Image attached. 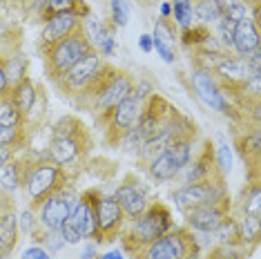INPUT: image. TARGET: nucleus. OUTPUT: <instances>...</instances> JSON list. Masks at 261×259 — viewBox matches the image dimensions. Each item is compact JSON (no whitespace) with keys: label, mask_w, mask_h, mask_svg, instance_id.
Listing matches in <instances>:
<instances>
[{"label":"nucleus","mask_w":261,"mask_h":259,"mask_svg":"<svg viewBox=\"0 0 261 259\" xmlns=\"http://www.w3.org/2000/svg\"><path fill=\"white\" fill-rule=\"evenodd\" d=\"M22 184V174H20V163H9V166H5L3 170V176H0V186L5 188V190L14 192L16 188Z\"/></svg>","instance_id":"393cba45"},{"label":"nucleus","mask_w":261,"mask_h":259,"mask_svg":"<svg viewBox=\"0 0 261 259\" xmlns=\"http://www.w3.org/2000/svg\"><path fill=\"white\" fill-rule=\"evenodd\" d=\"M174 201L179 203L181 210L197 208V205H219L223 201V190L212 181L188 184L174 192Z\"/></svg>","instance_id":"39448f33"},{"label":"nucleus","mask_w":261,"mask_h":259,"mask_svg":"<svg viewBox=\"0 0 261 259\" xmlns=\"http://www.w3.org/2000/svg\"><path fill=\"white\" fill-rule=\"evenodd\" d=\"M11 154H14V150H11V148H5V145H0V168L7 166Z\"/></svg>","instance_id":"f704fd0d"},{"label":"nucleus","mask_w":261,"mask_h":259,"mask_svg":"<svg viewBox=\"0 0 261 259\" xmlns=\"http://www.w3.org/2000/svg\"><path fill=\"white\" fill-rule=\"evenodd\" d=\"M152 45H154V49L163 56L165 63L174 61V51H172V47H174V34H172V29H170V25L165 20H161L156 25V29H154Z\"/></svg>","instance_id":"6ab92c4d"},{"label":"nucleus","mask_w":261,"mask_h":259,"mask_svg":"<svg viewBox=\"0 0 261 259\" xmlns=\"http://www.w3.org/2000/svg\"><path fill=\"white\" fill-rule=\"evenodd\" d=\"M22 259H49V255H47L43 248H27Z\"/></svg>","instance_id":"72a5a7b5"},{"label":"nucleus","mask_w":261,"mask_h":259,"mask_svg":"<svg viewBox=\"0 0 261 259\" xmlns=\"http://www.w3.org/2000/svg\"><path fill=\"white\" fill-rule=\"evenodd\" d=\"M259 29L257 22L250 18H243L239 22H234V32H232V47L239 56L246 58L248 54H252L254 49H259Z\"/></svg>","instance_id":"f8f14e48"},{"label":"nucleus","mask_w":261,"mask_h":259,"mask_svg":"<svg viewBox=\"0 0 261 259\" xmlns=\"http://www.w3.org/2000/svg\"><path fill=\"white\" fill-rule=\"evenodd\" d=\"M22 123V114L18 112L11 98H3L0 101V125H7V127H20Z\"/></svg>","instance_id":"b1692460"},{"label":"nucleus","mask_w":261,"mask_h":259,"mask_svg":"<svg viewBox=\"0 0 261 259\" xmlns=\"http://www.w3.org/2000/svg\"><path fill=\"white\" fill-rule=\"evenodd\" d=\"M103 259H121V252H110V255L103 257Z\"/></svg>","instance_id":"79ce46f5"},{"label":"nucleus","mask_w":261,"mask_h":259,"mask_svg":"<svg viewBox=\"0 0 261 259\" xmlns=\"http://www.w3.org/2000/svg\"><path fill=\"white\" fill-rule=\"evenodd\" d=\"M141 45H143L145 51H150V47H152V36H143V38H141Z\"/></svg>","instance_id":"ea45409f"},{"label":"nucleus","mask_w":261,"mask_h":259,"mask_svg":"<svg viewBox=\"0 0 261 259\" xmlns=\"http://www.w3.org/2000/svg\"><path fill=\"white\" fill-rule=\"evenodd\" d=\"M100 67H103V63H100L98 51L94 49V51H90V54L83 56L81 61L74 65V67H69L58 81H63L65 87H69V90L83 92L94 79H96V74L100 72Z\"/></svg>","instance_id":"423d86ee"},{"label":"nucleus","mask_w":261,"mask_h":259,"mask_svg":"<svg viewBox=\"0 0 261 259\" xmlns=\"http://www.w3.org/2000/svg\"><path fill=\"white\" fill-rule=\"evenodd\" d=\"M79 18H76L74 14H69V11H65V14H54L49 16L45 22V29L43 34H40V43H43V49L47 47H51L54 43H58L61 38L69 36L72 32L79 29Z\"/></svg>","instance_id":"9d476101"},{"label":"nucleus","mask_w":261,"mask_h":259,"mask_svg":"<svg viewBox=\"0 0 261 259\" xmlns=\"http://www.w3.org/2000/svg\"><path fill=\"white\" fill-rule=\"evenodd\" d=\"M22 130L20 127H7V125H0V145H5V148H18L22 145Z\"/></svg>","instance_id":"a878e982"},{"label":"nucleus","mask_w":261,"mask_h":259,"mask_svg":"<svg viewBox=\"0 0 261 259\" xmlns=\"http://www.w3.org/2000/svg\"><path fill=\"white\" fill-rule=\"evenodd\" d=\"M76 5H79V0H49L45 9L49 11V16L65 14V11H69V14L76 16ZM76 18H79V16H76Z\"/></svg>","instance_id":"cd10ccee"},{"label":"nucleus","mask_w":261,"mask_h":259,"mask_svg":"<svg viewBox=\"0 0 261 259\" xmlns=\"http://www.w3.org/2000/svg\"><path fill=\"white\" fill-rule=\"evenodd\" d=\"M114 199L118 201V205H121V210L125 213L129 219H139L141 215L145 213V208H147V201H145V194L139 190V188H134V186H123V188H118L116 194H114Z\"/></svg>","instance_id":"4468645a"},{"label":"nucleus","mask_w":261,"mask_h":259,"mask_svg":"<svg viewBox=\"0 0 261 259\" xmlns=\"http://www.w3.org/2000/svg\"><path fill=\"white\" fill-rule=\"evenodd\" d=\"M192 83H194V87H197L199 96L203 98L210 108H215L219 112L228 110V105H225V101H223V94L217 87V83H215V79H212L210 72H201V69H197V72L192 74Z\"/></svg>","instance_id":"ddd939ff"},{"label":"nucleus","mask_w":261,"mask_h":259,"mask_svg":"<svg viewBox=\"0 0 261 259\" xmlns=\"http://www.w3.org/2000/svg\"><path fill=\"white\" fill-rule=\"evenodd\" d=\"M121 221H123V210L116 199L100 197L96 205H94V235H103L105 239H112L110 235H114L121 228Z\"/></svg>","instance_id":"0eeeda50"},{"label":"nucleus","mask_w":261,"mask_h":259,"mask_svg":"<svg viewBox=\"0 0 261 259\" xmlns=\"http://www.w3.org/2000/svg\"><path fill=\"white\" fill-rule=\"evenodd\" d=\"M215 3H217L219 11H221V14H225V11H228L230 7H232V5L239 3V0H215Z\"/></svg>","instance_id":"e433bc0d"},{"label":"nucleus","mask_w":261,"mask_h":259,"mask_svg":"<svg viewBox=\"0 0 261 259\" xmlns=\"http://www.w3.org/2000/svg\"><path fill=\"white\" fill-rule=\"evenodd\" d=\"M5 255H7V252H5V248L0 246V259H5Z\"/></svg>","instance_id":"37998d69"},{"label":"nucleus","mask_w":261,"mask_h":259,"mask_svg":"<svg viewBox=\"0 0 261 259\" xmlns=\"http://www.w3.org/2000/svg\"><path fill=\"white\" fill-rule=\"evenodd\" d=\"M212 74L221 76L228 85H243V87H246V81H248V67L241 61L230 58V56H225Z\"/></svg>","instance_id":"dca6fc26"},{"label":"nucleus","mask_w":261,"mask_h":259,"mask_svg":"<svg viewBox=\"0 0 261 259\" xmlns=\"http://www.w3.org/2000/svg\"><path fill=\"white\" fill-rule=\"evenodd\" d=\"M47 3H49V0H29V5H32V9H36V11L45 9V7H47Z\"/></svg>","instance_id":"58836bf2"},{"label":"nucleus","mask_w":261,"mask_h":259,"mask_svg":"<svg viewBox=\"0 0 261 259\" xmlns=\"http://www.w3.org/2000/svg\"><path fill=\"white\" fill-rule=\"evenodd\" d=\"M92 257H94V248H87L83 252V259H92Z\"/></svg>","instance_id":"a19ab883"},{"label":"nucleus","mask_w":261,"mask_h":259,"mask_svg":"<svg viewBox=\"0 0 261 259\" xmlns=\"http://www.w3.org/2000/svg\"><path fill=\"white\" fill-rule=\"evenodd\" d=\"M179 166H176L172 159L165 154V152H161L159 157H154L152 161H150V174L154 176V179H159V181H170V179H174L176 174H179Z\"/></svg>","instance_id":"412c9836"},{"label":"nucleus","mask_w":261,"mask_h":259,"mask_svg":"<svg viewBox=\"0 0 261 259\" xmlns=\"http://www.w3.org/2000/svg\"><path fill=\"white\" fill-rule=\"evenodd\" d=\"M230 168H232V157H230V148L225 143L219 145V170H221V174L230 172Z\"/></svg>","instance_id":"473e14b6"},{"label":"nucleus","mask_w":261,"mask_h":259,"mask_svg":"<svg viewBox=\"0 0 261 259\" xmlns=\"http://www.w3.org/2000/svg\"><path fill=\"white\" fill-rule=\"evenodd\" d=\"M18 244V219L14 213L0 215V246L5 252H11Z\"/></svg>","instance_id":"aec40b11"},{"label":"nucleus","mask_w":261,"mask_h":259,"mask_svg":"<svg viewBox=\"0 0 261 259\" xmlns=\"http://www.w3.org/2000/svg\"><path fill=\"white\" fill-rule=\"evenodd\" d=\"M197 241L186 230H168L163 237L154 239L141 252L143 259H192L197 257Z\"/></svg>","instance_id":"f03ea898"},{"label":"nucleus","mask_w":261,"mask_h":259,"mask_svg":"<svg viewBox=\"0 0 261 259\" xmlns=\"http://www.w3.org/2000/svg\"><path fill=\"white\" fill-rule=\"evenodd\" d=\"M174 18L186 29L192 25L194 11H192V3H190V0H174Z\"/></svg>","instance_id":"bb28decb"},{"label":"nucleus","mask_w":261,"mask_h":259,"mask_svg":"<svg viewBox=\"0 0 261 259\" xmlns=\"http://www.w3.org/2000/svg\"><path fill=\"white\" fill-rule=\"evenodd\" d=\"M223 18H228L230 22H239L243 18H248V7L243 3H237V5H232V7L225 11Z\"/></svg>","instance_id":"7c9ffc66"},{"label":"nucleus","mask_w":261,"mask_h":259,"mask_svg":"<svg viewBox=\"0 0 261 259\" xmlns=\"http://www.w3.org/2000/svg\"><path fill=\"white\" fill-rule=\"evenodd\" d=\"M81 152V143L76 137H61L54 139L49 143V159L56 166H65V163H72Z\"/></svg>","instance_id":"2eb2a0df"},{"label":"nucleus","mask_w":261,"mask_h":259,"mask_svg":"<svg viewBox=\"0 0 261 259\" xmlns=\"http://www.w3.org/2000/svg\"><path fill=\"white\" fill-rule=\"evenodd\" d=\"M243 213H246V219L259 223V219H261V192H259V186H252L250 192L246 194Z\"/></svg>","instance_id":"5701e85b"},{"label":"nucleus","mask_w":261,"mask_h":259,"mask_svg":"<svg viewBox=\"0 0 261 259\" xmlns=\"http://www.w3.org/2000/svg\"><path fill=\"white\" fill-rule=\"evenodd\" d=\"M76 208L74 201L65 199L63 194H49L43 203H40V221L47 230H61L65 221H69L72 210Z\"/></svg>","instance_id":"1a4fd4ad"},{"label":"nucleus","mask_w":261,"mask_h":259,"mask_svg":"<svg viewBox=\"0 0 261 259\" xmlns=\"http://www.w3.org/2000/svg\"><path fill=\"white\" fill-rule=\"evenodd\" d=\"M141 103L136 101V96H129L125 101H121L118 105H114L108 116H110V132L118 134V139H123L132 127H136V123L141 119Z\"/></svg>","instance_id":"6e6552de"},{"label":"nucleus","mask_w":261,"mask_h":259,"mask_svg":"<svg viewBox=\"0 0 261 259\" xmlns=\"http://www.w3.org/2000/svg\"><path fill=\"white\" fill-rule=\"evenodd\" d=\"M192 11H194V18H199L201 22H217L223 18V14L219 11L215 0H199Z\"/></svg>","instance_id":"4be33fe9"},{"label":"nucleus","mask_w":261,"mask_h":259,"mask_svg":"<svg viewBox=\"0 0 261 259\" xmlns=\"http://www.w3.org/2000/svg\"><path fill=\"white\" fill-rule=\"evenodd\" d=\"M25 184H27V192H29V197H32V201L43 203L49 194H54L58 190V184H61V168H58L56 163H38V166L25 176Z\"/></svg>","instance_id":"20e7f679"},{"label":"nucleus","mask_w":261,"mask_h":259,"mask_svg":"<svg viewBox=\"0 0 261 259\" xmlns=\"http://www.w3.org/2000/svg\"><path fill=\"white\" fill-rule=\"evenodd\" d=\"M7 87H9V79H7V74H5V67L0 65V94L7 92Z\"/></svg>","instance_id":"4c0bfd02"},{"label":"nucleus","mask_w":261,"mask_h":259,"mask_svg":"<svg viewBox=\"0 0 261 259\" xmlns=\"http://www.w3.org/2000/svg\"><path fill=\"white\" fill-rule=\"evenodd\" d=\"M168 230H170V213L163 205H152V208H145V213L136 219L132 237L139 241V246H147L154 239L163 237Z\"/></svg>","instance_id":"7ed1b4c3"},{"label":"nucleus","mask_w":261,"mask_h":259,"mask_svg":"<svg viewBox=\"0 0 261 259\" xmlns=\"http://www.w3.org/2000/svg\"><path fill=\"white\" fill-rule=\"evenodd\" d=\"M69 223H72L74 230L79 232L81 237H90V235H94V205L83 199V201L72 210Z\"/></svg>","instance_id":"a211bd4d"},{"label":"nucleus","mask_w":261,"mask_h":259,"mask_svg":"<svg viewBox=\"0 0 261 259\" xmlns=\"http://www.w3.org/2000/svg\"><path fill=\"white\" fill-rule=\"evenodd\" d=\"M188 226L201 232H217V228L225 221V213L219 205H197L186 210Z\"/></svg>","instance_id":"9b49d317"},{"label":"nucleus","mask_w":261,"mask_h":259,"mask_svg":"<svg viewBox=\"0 0 261 259\" xmlns=\"http://www.w3.org/2000/svg\"><path fill=\"white\" fill-rule=\"evenodd\" d=\"M94 51L92 40L87 38V34L83 32V27L79 25L76 32H72L69 36L61 38L58 43L45 49V63H47V72L54 81H58L61 76L67 72L69 67H74L85 54Z\"/></svg>","instance_id":"f257e3e1"},{"label":"nucleus","mask_w":261,"mask_h":259,"mask_svg":"<svg viewBox=\"0 0 261 259\" xmlns=\"http://www.w3.org/2000/svg\"><path fill=\"white\" fill-rule=\"evenodd\" d=\"M232 32H234V22H230L228 18H221V22H219L221 45H225V47H232Z\"/></svg>","instance_id":"c756f323"},{"label":"nucleus","mask_w":261,"mask_h":259,"mask_svg":"<svg viewBox=\"0 0 261 259\" xmlns=\"http://www.w3.org/2000/svg\"><path fill=\"white\" fill-rule=\"evenodd\" d=\"M112 16H114V22L118 27L127 25V5H125V0H112Z\"/></svg>","instance_id":"c85d7f7f"},{"label":"nucleus","mask_w":261,"mask_h":259,"mask_svg":"<svg viewBox=\"0 0 261 259\" xmlns=\"http://www.w3.org/2000/svg\"><path fill=\"white\" fill-rule=\"evenodd\" d=\"M11 103L18 108L22 116L29 114V112L34 110V105H36V85L29 79H20L18 83H16L14 92H11Z\"/></svg>","instance_id":"f3484780"},{"label":"nucleus","mask_w":261,"mask_h":259,"mask_svg":"<svg viewBox=\"0 0 261 259\" xmlns=\"http://www.w3.org/2000/svg\"><path fill=\"white\" fill-rule=\"evenodd\" d=\"M58 232H61V239H63V244H79V241L83 239L81 235L74 230V226H72V223H69V221H65L63 226H61V230H58Z\"/></svg>","instance_id":"2f4dec72"},{"label":"nucleus","mask_w":261,"mask_h":259,"mask_svg":"<svg viewBox=\"0 0 261 259\" xmlns=\"http://www.w3.org/2000/svg\"><path fill=\"white\" fill-rule=\"evenodd\" d=\"M32 228H34V215L29 213V210H25V213H22V230L29 232Z\"/></svg>","instance_id":"c9c22d12"}]
</instances>
